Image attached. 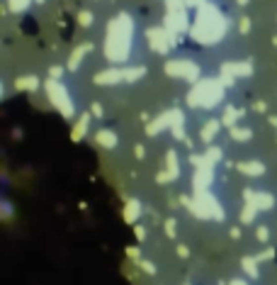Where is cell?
I'll return each mask as SVG.
<instances>
[{
	"mask_svg": "<svg viewBox=\"0 0 277 285\" xmlns=\"http://www.w3.org/2000/svg\"><path fill=\"white\" fill-rule=\"evenodd\" d=\"M134 17L129 12L114 15L105 32V57L112 63H127L134 52Z\"/></svg>",
	"mask_w": 277,
	"mask_h": 285,
	"instance_id": "6da1fadb",
	"label": "cell"
},
{
	"mask_svg": "<svg viewBox=\"0 0 277 285\" xmlns=\"http://www.w3.org/2000/svg\"><path fill=\"white\" fill-rule=\"evenodd\" d=\"M226 32H229V20L214 2H204L197 7L194 22L190 27V37L197 44H204V47L217 44L226 37Z\"/></svg>",
	"mask_w": 277,
	"mask_h": 285,
	"instance_id": "7a4b0ae2",
	"label": "cell"
},
{
	"mask_svg": "<svg viewBox=\"0 0 277 285\" xmlns=\"http://www.w3.org/2000/svg\"><path fill=\"white\" fill-rule=\"evenodd\" d=\"M224 93H226V86L222 78H202L187 93V105L197 110H212L224 103Z\"/></svg>",
	"mask_w": 277,
	"mask_h": 285,
	"instance_id": "3957f363",
	"label": "cell"
},
{
	"mask_svg": "<svg viewBox=\"0 0 277 285\" xmlns=\"http://www.w3.org/2000/svg\"><path fill=\"white\" fill-rule=\"evenodd\" d=\"M187 10H190L187 0H166V20H163V27L170 32V37H173L175 44H178V39H180L183 32H187V29L192 27Z\"/></svg>",
	"mask_w": 277,
	"mask_h": 285,
	"instance_id": "277c9868",
	"label": "cell"
},
{
	"mask_svg": "<svg viewBox=\"0 0 277 285\" xmlns=\"http://www.w3.org/2000/svg\"><path fill=\"white\" fill-rule=\"evenodd\" d=\"M44 90H46V95H49L51 105H54L56 110L63 114L66 119H71V117L76 114V103H73V98H71L68 88L63 86L58 78H49V81L44 83Z\"/></svg>",
	"mask_w": 277,
	"mask_h": 285,
	"instance_id": "5b68a950",
	"label": "cell"
},
{
	"mask_svg": "<svg viewBox=\"0 0 277 285\" xmlns=\"http://www.w3.org/2000/svg\"><path fill=\"white\" fill-rule=\"evenodd\" d=\"M190 210H192L197 217H202V220H209V217H214V220H224V210L219 207V202L212 198V193H209V190L194 193V202H190Z\"/></svg>",
	"mask_w": 277,
	"mask_h": 285,
	"instance_id": "8992f818",
	"label": "cell"
},
{
	"mask_svg": "<svg viewBox=\"0 0 277 285\" xmlns=\"http://www.w3.org/2000/svg\"><path fill=\"white\" fill-rule=\"evenodd\" d=\"M166 73L173 78L187 81V83H197L199 81V63H194L190 58H170L166 63Z\"/></svg>",
	"mask_w": 277,
	"mask_h": 285,
	"instance_id": "52a82bcc",
	"label": "cell"
},
{
	"mask_svg": "<svg viewBox=\"0 0 277 285\" xmlns=\"http://www.w3.org/2000/svg\"><path fill=\"white\" fill-rule=\"evenodd\" d=\"M250 73H253V63L250 61H229V63L222 66L219 78L224 81V86L229 88V86H233L236 78H248Z\"/></svg>",
	"mask_w": 277,
	"mask_h": 285,
	"instance_id": "ba28073f",
	"label": "cell"
},
{
	"mask_svg": "<svg viewBox=\"0 0 277 285\" xmlns=\"http://www.w3.org/2000/svg\"><path fill=\"white\" fill-rule=\"evenodd\" d=\"M146 39H148V47H151L156 54H163V57L175 47V42H173V37H170V32H168L166 27L146 29Z\"/></svg>",
	"mask_w": 277,
	"mask_h": 285,
	"instance_id": "9c48e42d",
	"label": "cell"
},
{
	"mask_svg": "<svg viewBox=\"0 0 277 285\" xmlns=\"http://www.w3.org/2000/svg\"><path fill=\"white\" fill-rule=\"evenodd\" d=\"M212 180H214V164H207V166H199V169H194V178H192L194 193L209 190Z\"/></svg>",
	"mask_w": 277,
	"mask_h": 285,
	"instance_id": "30bf717a",
	"label": "cell"
},
{
	"mask_svg": "<svg viewBox=\"0 0 277 285\" xmlns=\"http://www.w3.org/2000/svg\"><path fill=\"white\" fill-rule=\"evenodd\" d=\"M95 83L97 86H117V83H124V68H105L100 73H95Z\"/></svg>",
	"mask_w": 277,
	"mask_h": 285,
	"instance_id": "8fae6325",
	"label": "cell"
},
{
	"mask_svg": "<svg viewBox=\"0 0 277 285\" xmlns=\"http://www.w3.org/2000/svg\"><path fill=\"white\" fill-rule=\"evenodd\" d=\"M173 117H175V110H168V113L158 114L148 127H146V132H148V137H156V134H161L163 129H170L173 127Z\"/></svg>",
	"mask_w": 277,
	"mask_h": 285,
	"instance_id": "7c38bea8",
	"label": "cell"
},
{
	"mask_svg": "<svg viewBox=\"0 0 277 285\" xmlns=\"http://www.w3.org/2000/svg\"><path fill=\"white\" fill-rule=\"evenodd\" d=\"M246 202H253L258 210H273L275 205V198L270 193H258V190H246Z\"/></svg>",
	"mask_w": 277,
	"mask_h": 285,
	"instance_id": "4fadbf2b",
	"label": "cell"
},
{
	"mask_svg": "<svg viewBox=\"0 0 277 285\" xmlns=\"http://www.w3.org/2000/svg\"><path fill=\"white\" fill-rule=\"evenodd\" d=\"M222 119H207L204 122V127H202V132H199V139L204 144H212L217 139V134H219V129H222Z\"/></svg>",
	"mask_w": 277,
	"mask_h": 285,
	"instance_id": "5bb4252c",
	"label": "cell"
},
{
	"mask_svg": "<svg viewBox=\"0 0 277 285\" xmlns=\"http://www.w3.org/2000/svg\"><path fill=\"white\" fill-rule=\"evenodd\" d=\"M95 144L102 146V149H117L119 137H117V132H112V129H97V132H95Z\"/></svg>",
	"mask_w": 277,
	"mask_h": 285,
	"instance_id": "9a60e30c",
	"label": "cell"
},
{
	"mask_svg": "<svg viewBox=\"0 0 277 285\" xmlns=\"http://www.w3.org/2000/svg\"><path fill=\"white\" fill-rule=\"evenodd\" d=\"M88 52H92V44H81L78 49H73V54L68 58V71H78L81 63H83V57Z\"/></svg>",
	"mask_w": 277,
	"mask_h": 285,
	"instance_id": "2e32d148",
	"label": "cell"
},
{
	"mask_svg": "<svg viewBox=\"0 0 277 285\" xmlns=\"http://www.w3.org/2000/svg\"><path fill=\"white\" fill-rule=\"evenodd\" d=\"M90 117L92 114H81V119L76 122V127H73V132H71V137H73V142H81L85 137V132H88V127H90Z\"/></svg>",
	"mask_w": 277,
	"mask_h": 285,
	"instance_id": "e0dca14e",
	"label": "cell"
},
{
	"mask_svg": "<svg viewBox=\"0 0 277 285\" xmlns=\"http://www.w3.org/2000/svg\"><path fill=\"white\" fill-rule=\"evenodd\" d=\"M236 169L246 175H263L265 173V166L260 161H241V164H236Z\"/></svg>",
	"mask_w": 277,
	"mask_h": 285,
	"instance_id": "ac0fdd59",
	"label": "cell"
},
{
	"mask_svg": "<svg viewBox=\"0 0 277 285\" xmlns=\"http://www.w3.org/2000/svg\"><path fill=\"white\" fill-rule=\"evenodd\" d=\"M253 139V129L250 127H231V142H238V144H246Z\"/></svg>",
	"mask_w": 277,
	"mask_h": 285,
	"instance_id": "d6986e66",
	"label": "cell"
},
{
	"mask_svg": "<svg viewBox=\"0 0 277 285\" xmlns=\"http://www.w3.org/2000/svg\"><path fill=\"white\" fill-rule=\"evenodd\" d=\"M15 88H17V90L34 93V90H39V78H37V76H22V78L15 81Z\"/></svg>",
	"mask_w": 277,
	"mask_h": 285,
	"instance_id": "ffe728a7",
	"label": "cell"
},
{
	"mask_svg": "<svg viewBox=\"0 0 277 285\" xmlns=\"http://www.w3.org/2000/svg\"><path fill=\"white\" fill-rule=\"evenodd\" d=\"M146 76V66H127L124 68V83H137Z\"/></svg>",
	"mask_w": 277,
	"mask_h": 285,
	"instance_id": "44dd1931",
	"label": "cell"
},
{
	"mask_svg": "<svg viewBox=\"0 0 277 285\" xmlns=\"http://www.w3.org/2000/svg\"><path fill=\"white\" fill-rule=\"evenodd\" d=\"M241 110H236L233 105H226L224 108V114H222V122L224 127H236V122H238V117H241Z\"/></svg>",
	"mask_w": 277,
	"mask_h": 285,
	"instance_id": "7402d4cb",
	"label": "cell"
},
{
	"mask_svg": "<svg viewBox=\"0 0 277 285\" xmlns=\"http://www.w3.org/2000/svg\"><path fill=\"white\" fill-rule=\"evenodd\" d=\"M138 215H141V205H138V200H127V207H124V220L127 222H137Z\"/></svg>",
	"mask_w": 277,
	"mask_h": 285,
	"instance_id": "603a6c76",
	"label": "cell"
},
{
	"mask_svg": "<svg viewBox=\"0 0 277 285\" xmlns=\"http://www.w3.org/2000/svg\"><path fill=\"white\" fill-rule=\"evenodd\" d=\"M166 171L170 173V175H173V180H175V178L180 175V164H178V154H175L173 149H170V151L166 154Z\"/></svg>",
	"mask_w": 277,
	"mask_h": 285,
	"instance_id": "cb8c5ba5",
	"label": "cell"
},
{
	"mask_svg": "<svg viewBox=\"0 0 277 285\" xmlns=\"http://www.w3.org/2000/svg\"><path fill=\"white\" fill-rule=\"evenodd\" d=\"M255 215H258V207H255L253 202H246V207H243V212H241V222H243V225H250V222L255 220Z\"/></svg>",
	"mask_w": 277,
	"mask_h": 285,
	"instance_id": "d4e9b609",
	"label": "cell"
},
{
	"mask_svg": "<svg viewBox=\"0 0 277 285\" xmlns=\"http://www.w3.org/2000/svg\"><path fill=\"white\" fill-rule=\"evenodd\" d=\"M204 156H207V159H209L212 164H219V161H222V159H224V151H222V149H219V146H214V144H209V146H207V151H204Z\"/></svg>",
	"mask_w": 277,
	"mask_h": 285,
	"instance_id": "484cf974",
	"label": "cell"
},
{
	"mask_svg": "<svg viewBox=\"0 0 277 285\" xmlns=\"http://www.w3.org/2000/svg\"><path fill=\"white\" fill-rule=\"evenodd\" d=\"M243 271H246L248 276H253V278H258V261H255V256L243 258Z\"/></svg>",
	"mask_w": 277,
	"mask_h": 285,
	"instance_id": "4316f807",
	"label": "cell"
},
{
	"mask_svg": "<svg viewBox=\"0 0 277 285\" xmlns=\"http://www.w3.org/2000/svg\"><path fill=\"white\" fill-rule=\"evenodd\" d=\"M29 2H32V0H7V10H12V12L20 15V12H25L29 7Z\"/></svg>",
	"mask_w": 277,
	"mask_h": 285,
	"instance_id": "83f0119b",
	"label": "cell"
},
{
	"mask_svg": "<svg viewBox=\"0 0 277 285\" xmlns=\"http://www.w3.org/2000/svg\"><path fill=\"white\" fill-rule=\"evenodd\" d=\"M92 20H95V15H92L90 10H81V12H78V25H81V27H90Z\"/></svg>",
	"mask_w": 277,
	"mask_h": 285,
	"instance_id": "f1b7e54d",
	"label": "cell"
},
{
	"mask_svg": "<svg viewBox=\"0 0 277 285\" xmlns=\"http://www.w3.org/2000/svg\"><path fill=\"white\" fill-rule=\"evenodd\" d=\"M255 236H258V241H260V244H268V241H270V229H268V227H258Z\"/></svg>",
	"mask_w": 277,
	"mask_h": 285,
	"instance_id": "f546056e",
	"label": "cell"
},
{
	"mask_svg": "<svg viewBox=\"0 0 277 285\" xmlns=\"http://www.w3.org/2000/svg\"><path fill=\"white\" fill-rule=\"evenodd\" d=\"M250 25H253V22H250V17H248V15H243V17H241V22H238V32H241V34H248Z\"/></svg>",
	"mask_w": 277,
	"mask_h": 285,
	"instance_id": "4dcf8cb0",
	"label": "cell"
},
{
	"mask_svg": "<svg viewBox=\"0 0 277 285\" xmlns=\"http://www.w3.org/2000/svg\"><path fill=\"white\" fill-rule=\"evenodd\" d=\"M61 76H63V68H61V66H51V68H49V78H58V81H61Z\"/></svg>",
	"mask_w": 277,
	"mask_h": 285,
	"instance_id": "1f68e13d",
	"label": "cell"
},
{
	"mask_svg": "<svg viewBox=\"0 0 277 285\" xmlns=\"http://www.w3.org/2000/svg\"><path fill=\"white\" fill-rule=\"evenodd\" d=\"M90 114L100 119V117H102V105H100V103H92V105H90Z\"/></svg>",
	"mask_w": 277,
	"mask_h": 285,
	"instance_id": "d6a6232c",
	"label": "cell"
},
{
	"mask_svg": "<svg viewBox=\"0 0 277 285\" xmlns=\"http://www.w3.org/2000/svg\"><path fill=\"white\" fill-rule=\"evenodd\" d=\"M166 234L170 239L175 236V220H166Z\"/></svg>",
	"mask_w": 277,
	"mask_h": 285,
	"instance_id": "836d02e7",
	"label": "cell"
},
{
	"mask_svg": "<svg viewBox=\"0 0 277 285\" xmlns=\"http://www.w3.org/2000/svg\"><path fill=\"white\" fill-rule=\"evenodd\" d=\"M138 263H141V268H143L146 273H156V266H151L148 261H138Z\"/></svg>",
	"mask_w": 277,
	"mask_h": 285,
	"instance_id": "e575fe53",
	"label": "cell"
},
{
	"mask_svg": "<svg viewBox=\"0 0 277 285\" xmlns=\"http://www.w3.org/2000/svg\"><path fill=\"white\" fill-rule=\"evenodd\" d=\"M204 2H209V0H187L190 7H199V5H204Z\"/></svg>",
	"mask_w": 277,
	"mask_h": 285,
	"instance_id": "d590c367",
	"label": "cell"
},
{
	"mask_svg": "<svg viewBox=\"0 0 277 285\" xmlns=\"http://www.w3.org/2000/svg\"><path fill=\"white\" fill-rule=\"evenodd\" d=\"M134 154H137V159H143V146H141V144L134 146Z\"/></svg>",
	"mask_w": 277,
	"mask_h": 285,
	"instance_id": "8d00e7d4",
	"label": "cell"
},
{
	"mask_svg": "<svg viewBox=\"0 0 277 285\" xmlns=\"http://www.w3.org/2000/svg\"><path fill=\"white\" fill-rule=\"evenodd\" d=\"M178 254H180V256H183V258H187V256H190V251H187V246H178Z\"/></svg>",
	"mask_w": 277,
	"mask_h": 285,
	"instance_id": "74e56055",
	"label": "cell"
},
{
	"mask_svg": "<svg viewBox=\"0 0 277 285\" xmlns=\"http://www.w3.org/2000/svg\"><path fill=\"white\" fill-rule=\"evenodd\" d=\"M134 231H137V239H138V241H141V239L146 236V229H143V227H137Z\"/></svg>",
	"mask_w": 277,
	"mask_h": 285,
	"instance_id": "f35d334b",
	"label": "cell"
},
{
	"mask_svg": "<svg viewBox=\"0 0 277 285\" xmlns=\"http://www.w3.org/2000/svg\"><path fill=\"white\" fill-rule=\"evenodd\" d=\"M255 110H258V113H265V103H255Z\"/></svg>",
	"mask_w": 277,
	"mask_h": 285,
	"instance_id": "ab89813d",
	"label": "cell"
},
{
	"mask_svg": "<svg viewBox=\"0 0 277 285\" xmlns=\"http://www.w3.org/2000/svg\"><path fill=\"white\" fill-rule=\"evenodd\" d=\"M231 236H233V239H241V229H231Z\"/></svg>",
	"mask_w": 277,
	"mask_h": 285,
	"instance_id": "60d3db41",
	"label": "cell"
},
{
	"mask_svg": "<svg viewBox=\"0 0 277 285\" xmlns=\"http://www.w3.org/2000/svg\"><path fill=\"white\" fill-rule=\"evenodd\" d=\"M248 2H250V0H236V5H238V7H246Z\"/></svg>",
	"mask_w": 277,
	"mask_h": 285,
	"instance_id": "b9f144b4",
	"label": "cell"
},
{
	"mask_svg": "<svg viewBox=\"0 0 277 285\" xmlns=\"http://www.w3.org/2000/svg\"><path fill=\"white\" fill-rule=\"evenodd\" d=\"M231 285H248L246 281H241V278H236V281H231Z\"/></svg>",
	"mask_w": 277,
	"mask_h": 285,
	"instance_id": "7bdbcfd3",
	"label": "cell"
},
{
	"mask_svg": "<svg viewBox=\"0 0 277 285\" xmlns=\"http://www.w3.org/2000/svg\"><path fill=\"white\" fill-rule=\"evenodd\" d=\"M270 124H273V127H277V117H275V114L270 117Z\"/></svg>",
	"mask_w": 277,
	"mask_h": 285,
	"instance_id": "ee69618b",
	"label": "cell"
},
{
	"mask_svg": "<svg viewBox=\"0 0 277 285\" xmlns=\"http://www.w3.org/2000/svg\"><path fill=\"white\" fill-rule=\"evenodd\" d=\"M273 44H275V47H277V37H273Z\"/></svg>",
	"mask_w": 277,
	"mask_h": 285,
	"instance_id": "f6af8a7d",
	"label": "cell"
},
{
	"mask_svg": "<svg viewBox=\"0 0 277 285\" xmlns=\"http://www.w3.org/2000/svg\"><path fill=\"white\" fill-rule=\"evenodd\" d=\"M187 285H190V283H187Z\"/></svg>",
	"mask_w": 277,
	"mask_h": 285,
	"instance_id": "bcb514c9",
	"label": "cell"
}]
</instances>
